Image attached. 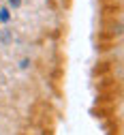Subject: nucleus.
<instances>
[{"mask_svg":"<svg viewBox=\"0 0 124 135\" xmlns=\"http://www.w3.org/2000/svg\"><path fill=\"white\" fill-rule=\"evenodd\" d=\"M9 4H11L13 9H19V7H22V0H9Z\"/></svg>","mask_w":124,"mask_h":135,"instance_id":"3","label":"nucleus"},{"mask_svg":"<svg viewBox=\"0 0 124 135\" xmlns=\"http://www.w3.org/2000/svg\"><path fill=\"white\" fill-rule=\"evenodd\" d=\"M2 43H4V45L11 43V32H9V30H2Z\"/></svg>","mask_w":124,"mask_h":135,"instance_id":"2","label":"nucleus"},{"mask_svg":"<svg viewBox=\"0 0 124 135\" xmlns=\"http://www.w3.org/2000/svg\"><path fill=\"white\" fill-rule=\"evenodd\" d=\"M9 20H11V13H9V9H4V7H2V9H0V22L7 24Z\"/></svg>","mask_w":124,"mask_h":135,"instance_id":"1","label":"nucleus"}]
</instances>
